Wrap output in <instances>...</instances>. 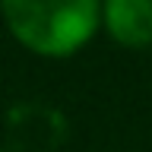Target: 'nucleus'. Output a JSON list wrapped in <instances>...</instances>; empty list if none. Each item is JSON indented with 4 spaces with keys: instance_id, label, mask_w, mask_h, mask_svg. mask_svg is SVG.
Segmentation results:
<instances>
[{
    "instance_id": "obj_1",
    "label": "nucleus",
    "mask_w": 152,
    "mask_h": 152,
    "mask_svg": "<svg viewBox=\"0 0 152 152\" xmlns=\"http://www.w3.org/2000/svg\"><path fill=\"white\" fill-rule=\"evenodd\" d=\"M10 32L45 57H66L95 35L98 0H0Z\"/></svg>"
},
{
    "instance_id": "obj_2",
    "label": "nucleus",
    "mask_w": 152,
    "mask_h": 152,
    "mask_svg": "<svg viewBox=\"0 0 152 152\" xmlns=\"http://www.w3.org/2000/svg\"><path fill=\"white\" fill-rule=\"evenodd\" d=\"M102 19L117 45L124 48L152 45V0H104Z\"/></svg>"
}]
</instances>
